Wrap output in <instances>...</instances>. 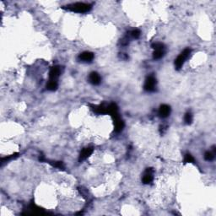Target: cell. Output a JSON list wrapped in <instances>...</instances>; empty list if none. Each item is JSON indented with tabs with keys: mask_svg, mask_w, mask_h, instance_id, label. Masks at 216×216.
I'll use <instances>...</instances> for the list:
<instances>
[{
	"mask_svg": "<svg viewBox=\"0 0 216 216\" xmlns=\"http://www.w3.org/2000/svg\"><path fill=\"white\" fill-rule=\"evenodd\" d=\"M190 53H191V49L187 48L185 49L184 51L177 57V58L175 60V66L177 68V69H180L182 67L185 61L188 59L189 56H190Z\"/></svg>",
	"mask_w": 216,
	"mask_h": 216,
	"instance_id": "2",
	"label": "cell"
},
{
	"mask_svg": "<svg viewBox=\"0 0 216 216\" xmlns=\"http://www.w3.org/2000/svg\"><path fill=\"white\" fill-rule=\"evenodd\" d=\"M184 162L185 163H192V162H194V159H193V157L190 154H187L185 155Z\"/></svg>",
	"mask_w": 216,
	"mask_h": 216,
	"instance_id": "15",
	"label": "cell"
},
{
	"mask_svg": "<svg viewBox=\"0 0 216 216\" xmlns=\"http://www.w3.org/2000/svg\"><path fill=\"white\" fill-rule=\"evenodd\" d=\"M52 166H53L54 167L58 168L60 170H63V169H64V165H63V162H61V161L54 162V163H52Z\"/></svg>",
	"mask_w": 216,
	"mask_h": 216,
	"instance_id": "16",
	"label": "cell"
},
{
	"mask_svg": "<svg viewBox=\"0 0 216 216\" xmlns=\"http://www.w3.org/2000/svg\"><path fill=\"white\" fill-rule=\"evenodd\" d=\"M60 74H61V69H60V67H52L51 70H50V73H49V79H50L49 80H56L57 81Z\"/></svg>",
	"mask_w": 216,
	"mask_h": 216,
	"instance_id": "5",
	"label": "cell"
},
{
	"mask_svg": "<svg viewBox=\"0 0 216 216\" xmlns=\"http://www.w3.org/2000/svg\"><path fill=\"white\" fill-rule=\"evenodd\" d=\"M214 152H210V151H208L206 152L205 155H204V159L208 161H211V160H214Z\"/></svg>",
	"mask_w": 216,
	"mask_h": 216,
	"instance_id": "14",
	"label": "cell"
},
{
	"mask_svg": "<svg viewBox=\"0 0 216 216\" xmlns=\"http://www.w3.org/2000/svg\"><path fill=\"white\" fill-rule=\"evenodd\" d=\"M153 181V170L151 168L147 169L143 177V182L144 184H149Z\"/></svg>",
	"mask_w": 216,
	"mask_h": 216,
	"instance_id": "7",
	"label": "cell"
},
{
	"mask_svg": "<svg viewBox=\"0 0 216 216\" xmlns=\"http://www.w3.org/2000/svg\"><path fill=\"white\" fill-rule=\"evenodd\" d=\"M58 88V82L56 80H49L48 83L47 84V89L48 91H56Z\"/></svg>",
	"mask_w": 216,
	"mask_h": 216,
	"instance_id": "11",
	"label": "cell"
},
{
	"mask_svg": "<svg viewBox=\"0 0 216 216\" xmlns=\"http://www.w3.org/2000/svg\"><path fill=\"white\" fill-rule=\"evenodd\" d=\"M17 156H18V154H14V155H10V156H8V157H5V158H3L1 161H2V163H4L5 161H8V160H12V159H14V158H16Z\"/></svg>",
	"mask_w": 216,
	"mask_h": 216,
	"instance_id": "19",
	"label": "cell"
},
{
	"mask_svg": "<svg viewBox=\"0 0 216 216\" xmlns=\"http://www.w3.org/2000/svg\"><path fill=\"white\" fill-rule=\"evenodd\" d=\"M112 117L114 119V124H115V131L116 132H120L122 131L124 128V122L122 119L120 118L118 113H116L112 115Z\"/></svg>",
	"mask_w": 216,
	"mask_h": 216,
	"instance_id": "4",
	"label": "cell"
},
{
	"mask_svg": "<svg viewBox=\"0 0 216 216\" xmlns=\"http://www.w3.org/2000/svg\"><path fill=\"white\" fill-rule=\"evenodd\" d=\"M94 58V54L92 52H82L81 54H80L79 56V59L82 62H91L92 60Z\"/></svg>",
	"mask_w": 216,
	"mask_h": 216,
	"instance_id": "6",
	"label": "cell"
},
{
	"mask_svg": "<svg viewBox=\"0 0 216 216\" xmlns=\"http://www.w3.org/2000/svg\"><path fill=\"white\" fill-rule=\"evenodd\" d=\"M184 121L185 122L187 123V124H191L192 122V115L190 113V112H187L186 114H185V117H184Z\"/></svg>",
	"mask_w": 216,
	"mask_h": 216,
	"instance_id": "13",
	"label": "cell"
},
{
	"mask_svg": "<svg viewBox=\"0 0 216 216\" xmlns=\"http://www.w3.org/2000/svg\"><path fill=\"white\" fill-rule=\"evenodd\" d=\"M152 47H153L155 50H157V49H160V48H165V46L160 43V42H156V43H154L152 44Z\"/></svg>",
	"mask_w": 216,
	"mask_h": 216,
	"instance_id": "18",
	"label": "cell"
},
{
	"mask_svg": "<svg viewBox=\"0 0 216 216\" xmlns=\"http://www.w3.org/2000/svg\"><path fill=\"white\" fill-rule=\"evenodd\" d=\"M140 34H141V32H140V31L139 29H135V30H133V31L131 32V35H132V37H134V38H139L140 36Z\"/></svg>",
	"mask_w": 216,
	"mask_h": 216,
	"instance_id": "17",
	"label": "cell"
},
{
	"mask_svg": "<svg viewBox=\"0 0 216 216\" xmlns=\"http://www.w3.org/2000/svg\"><path fill=\"white\" fill-rule=\"evenodd\" d=\"M165 54V48H160L157 49L155 51L153 54V57L155 59H160L162 57L164 56Z\"/></svg>",
	"mask_w": 216,
	"mask_h": 216,
	"instance_id": "12",
	"label": "cell"
},
{
	"mask_svg": "<svg viewBox=\"0 0 216 216\" xmlns=\"http://www.w3.org/2000/svg\"><path fill=\"white\" fill-rule=\"evenodd\" d=\"M155 85H156V80L154 76H149L145 80L144 83V90L147 91H154L155 89Z\"/></svg>",
	"mask_w": 216,
	"mask_h": 216,
	"instance_id": "3",
	"label": "cell"
},
{
	"mask_svg": "<svg viewBox=\"0 0 216 216\" xmlns=\"http://www.w3.org/2000/svg\"><path fill=\"white\" fill-rule=\"evenodd\" d=\"M91 4H84V3H75V4H69L67 6H63V9H66L73 12H78V13H85L91 9Z\"/></svg>",
	"mask_w": 216,
	"mask_h": 216,
	"instance_id": "1",
	"label": "cell"
},
{
	"mask_svg": "<svg viewBox=\"0 0 216 216\" xmlns=\"http://www.w3.org/2000/svg\"><path fill=\"white\" fill-rule=\"evenodd\" d=\"M170 113H171V107L168 105L160 106V110H159V115L161 117H166L170 115Z\"/></svg>",
	"mask_w": 216,
	"mask_h": 216,
	"instance_id": "8",
	"label": "cell"
},
{
	"mask_svg": "<svg viewBox=\"0 0 216 216\" xmlns=\"http://www.w3.org/2000/svg\"><path fill=\"white\" fill-rule=\"evenodd\" d=\"M92 152H93V149L91 148V147H88V148L84 149V150L81 151V153H80V160H84L85 159H87L88 157L92 154Z\"/></svg>",
	"mask_w": 216,
	"mask_h": 216,
	"instance_id": "9",
	"label": "cell"
},
{
	"mask_svg": "<svg viewBox=\"0 0 216 216\" xmlns=\"http://www.w3.org/2000/svg\"><path fill=\"white\" fill-rule=\"evenodd\" d=\"M101 76H100L97 73L93 72V73H91V74H90V81H91V84H95V85L99 84L101 83Z\"/></svg>",
	"mask_w": 216,
	"mask_h": 216,
	"instance_id": "10",
	"label": "cell"
}]
</instances>
